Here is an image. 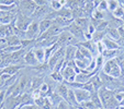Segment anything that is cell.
Returning a JSON list of instances; mask_svg holds the SVG:
<instances>
[{
    "mask_svg": "<svg viewBox=\"0 0 124 109\" xmlns=\"http://www.w3.org/2000/svg\"><path fill=\"white\" fill-rule=\"evenodd\" d=\"M22 68H23V65H21V64H9L3 68V73L12 77V75H16L18 73V71L20 69H22Z\"/></svg>",
    "mask_w": 124,
    "mask_h": 109,
    "instance_id": "obj_18",
    "label": "cell"
},
{
    "mask_svg": "<svg viewBox=\"0 0 124 109\" xmlns=\"http://www.w3.org/2000/svg\"><path fill=\"white\" fill-rule=\"evenodd\" d=\"M23 62L25 63L26 65H29V67H35V65H38L39 63H40L38 61V59H36V57H35L33 48H31L30 50L26 51L25 56H24V59H23Z\"/></svg>",
    "mask_w": 124,
    "mask_h": 109,
    "instance_id": "obj_13",
    "label": "cell"
},
{
    "mask_svg": "<svg viewBox=\"0 0 124 109\" xmlns=\"http://www.w3.org/2000/svg\"><path fill=\"white\" fill-rule=\"evenodd\" d=\"M49 7L53 11H59L64 7H66V0H51Z\"/></svg>",
    "mask_w": 124,
    "mask_h": 109,
    "instance_id": "obj_20",
    "label": "cell"
},
{
    "mask_svg": "<svg viewBox=\"0 0 124 109\" xmlns=\"http://www.w3.org/2000/svg\"><path fill=\"white\" fill-rule=\"evenodd\" d=\"M35 53V57L38 59V61L40 63L46 62V59H45V48L44 47H34L33 48Z\"/></svg>",
    "mask_w": 124,
    "mask_h": 109,
    "instance_id": "obj_19",
    "label": "cell"
},
{
    "mask_svg": "<svg viewBox=\"0 0 124 109\" xmlns=\"http://www.w3.org/2000/svg\"><path fill=\"white\" fill-rule=\"evenodd\" d=\"M53 10L51 9V7H49L48 5H45V6H41V7H38L36 8V10H35V12L32 14V18L33 21H36L38 19H42L44 20L45 18H46V15L49 13V12H52Z\"/></svg>",
    "mask_w": 124,
    "mask_h": 109,
    "instance_id": "obj_10",
    "label": "cell"
},
{
    "mask_svg": "<svg viewBox=\"0 0 124 109\" xmlns=\"http://www.w3.org/2000/svg\"><path fill=\"white\" fill-rule=\"evenodd\" d=\"M54 109H70V105L65 99H63L58 105H56L54 107Z\"/></svg>",
    "mask_w": 124,
    "mask_h": 109,
    "instance_id": "obj_35",
    "label": "cell"
},
{
    "mask_svg": "<svg viewBox=\"0 0 124 109\" xmlns=\"http://www.w3.org/2000/svg\"><path fill=\"white\" fill-rule=\"evenodd\" d=\"M98 93L100 96L101 103H102V107L107 109H115L120 106L119 102L115 98V90H109L105 86H102L98 90Z\"/></svg>",
    "mask_w": 124,
    "mask_h": 109,
    "instance_id": "obj_1",
    "label": "cell"
},
{
    "mask_svg": "<svg viewBox=\"0 0 124 109\" xmlns=\"http://www.w3.org/2000/svg\"><path fill=\"white\" fill-rule=\"evenodd\" d=\"M6 46H7V39L6 38H0V47L5 48Z\"/></svg>",
    "mask_w": 124,
    "mask_h": 109,
    "instance_id": "obj_42",
    "label": "cell"
},
{
    "mask_svg": "<svg viewBox=\"0 0 124 109\" xmlns=\"http://www.w3.org/2000/svg\"><path fill=\"white\" fill-rule=\"evenodd\" d=\"M34 104L39 107L40 109H54V105L52 103V100L49 99V97L47 96H43V97H40L38 99L34 100Z\"/></svg>",
    "mask_w": 124,
    "mask_h": 109,
    "instance_id": "obj_12",
    "label": "cell"
},
{
    "mask_svg": "<svg viewBox=\"0 0 124 109\" xmlns=\"http://www.w3.org/2000/svg\"><path fill=\"white\" fill-rule=\"evenodd\" d=\"M102 71L104 72L105 74L110 75V77H115V79L121 77L122 69H121L119 62H117V60L115 58L105 61L103 67H102Z\"/></svg>",
    "mask_w": 124,
    "mask_h": 109,
    "instance_id": "obj_2",
    "label": "cell"
},
{
    "mask_svg": "<svg viewBox=\"0 0 124 109\" xmlns=\"http://www.w3.org/2000/svg\"><path fill=\"white\" fill-rule=\"evenodd\" d=\"M66 102H67L71 107H78V106H79V104H78L77 99H76L74 88H69V90H68V94H67V98H66Z\"/></svg>",
    "mask_w": 124,
    "mask_h": 109,
    "instance_id": "obj_21",
    "label": "cell"
},
{
    "mask_svg": "<svg viewBox=\"0 0 124 109\" xmlns=\"http://www.w3.org/2000/svg\"><path fill=\"white\" fill-rule=\"evenodd\" d=\"M1 90H2V88H1V87H0V92H1Z\"/></svg>",
    "mask_w": 124,
    "mask_h": 109,
    "instance_id": "obj_47",
    "label": "cell"
},
{
    "mask_svg": "<svg viewBox=\"0 0 124 109\" xmlns=\"http://www.w3.org/2000/svg\"><path fill=\"white\" fill-rule=\"evenodd\" d=\"M121 3L117 1V0H107V6H108V11L110 13H112L115 9H116Z\"/></svg>",
    "mask_w": 124,
    "mask_h": 109,
    "instance_id": "obj_31",
    "label": "cell"
},
{
    "mask_svg": "<svg viewBox=\"0 0 124 109\" xmlns=\"http://www.w3.org/2000/svg\"><path fill=\"white\" fill-rule=\"evenodd\" d=\"M104 58V60H111V59L116 58V56L119 55V49L117 50H112V49H104L103 52L101 53Z\"/></svg>",
    "mask_w": 124,
    "mask_h": 109,
    "instance_id": "obj_24",
    "label": "cell"
},
{
    "mask_svg": "<svg viewBox=\"0 0 124 109\" xmlns=\"http://www.w3.org/2000/svg\"><path fill=\"white\" fill-rule=\"evenodd\" d=\"M68 90H69L68 85L65 83V82H63V83H58V85L56 86V90H55V92H56L63 99L66 100V98H67V94H68Z\"/></svg>",
    "mask_w": 124,
    "mask_h": 109,
    "instance_id": "obj_17",
    "label": "cell"
},
{
    "mask_svg": "<svg viewBox=\"0 0 124 109\" xmlns=\"http://www.w3.org/2000/svg\"><path fill=\"white\" fill-rule=\"evenodd\" d=\"M97 49H98L99 55H101V53L103 52V50L105 49V47H104V45H103L102 42H98V43H97Z\"/></svg>",
    "mask_w": 124,
    "mask_h": 109,
    "instance_id": "obj_38",
    "label": "cell"
},
{
    "mask_svg": "<svg viewBox=\"0 0 124 109\" xmlns=\"http://www.w3.org/2000/svg\"><path fill=\"white\" fill-rule=\"evenodd\" d=\"M51 77L57 83H63L64 82V77L62 75V72H57V71H53L51 73Z\"/></svg>",
    "mask_w": 124,
    "mask_h": 109,
    "instance_id": "obj_32",
    "label": "cell"
},
{
    "mask_svg": "<svg viewBox=\"0 0 124 109\" xmlns=\"http://www.w3.org/2000/svg\"><path fill=\"white\" fill-rule=\"evenodd\" d=\"M40 36V28H39V22L33 21L25 31V38L26 39H38Z\"/></svg>",
    "mask_w": 124,
    "mask_h": 109,
    "instance_id": "obj_8",
    "label": "cell"
},
{
    "mask_svg": "<svg viewBox=\"0 0 124 109\" xmlns=\"http://www.w3.org/2000/svg\"><path fill=\"white\" fill-rule=\"evenodd\" d=\"M96 9L100 10V11H102V12L108 11V6H107V1H103V2L99 3V5L97 6V8H96Z\"/></svg>",
    "mask_w": 124,
    "mask_h": 109,
    "instance_id": "obj_36",
    "label": "cell"
},
{
    "mask_svg": "<svg viewBox=\"0 0 124 109\" xmlns=\"http://www.w3.org/2000/svg\"><path fill=\"white\" fill-rule=\"evenodd\" d=\"M124 25V21L121 19H117V18H114L112 15L110 20L108 21V27H111V28H119L121 26Z\"/></svg>",
    "mask_w": 124,
    "mask_h": 109,
    "instance_id": "obj_25",
    "label": "cell"
},
{
    "mask_svg": "<svg viewBox=\"0 0 124 109\" xmlns=\"http://www.w3.org/2000/svg\"><path fill=\"white\" fill-rule=\"evenodd\" d=\"M20 0H0V5H18Z\"/></svg>",
    "mask_w": 124,
    "mask_h": 109,
    "instance_id": "obj_37",
    "label": "cell"
},
{
    "mask_svg": "<svg viewBox=\"0 0 124 109\" xmlns=\"http://www.w3.org/2000/svg\"><path fill=\"white\" fill-rule=\"evenodd\" d=\"M2 74H3V68L0 67V77H2Z\"/></svg>",
    "mask_w": 124,
    "mask_h": 109,
    "instance_id": "obj_45",
    "label": "cell"
},
{
    "mask_svg": "<svg viewBox=\"0 0 124 109\" xmlns=\"http://www.w3.org/2000/svg\"><path fill=\"white\" fill-rule=\"evenodd\" d=\"M32 22H33V19L31 18V16L23 15V14H21V13L18 12V15H16L13 24H14V27H16V28H19V30L25 32Z\"/></svg>",
    "mask_w": 124,
    "mask_h": 109,
    "instance_id": "obj_5",
    "label": "cell"
},
{
    "mask_svg": "<svg viewBox=\"0 0 124 109\" xmlns=\"http://www.w3.org/2000/svg\"><path fill=\"white\" fill-rule=\"evenodd\" d=\"M111 14H112L114 18H117V19H121L124 21V7L122 5H120Z\"/></svg>",
    "mask_w": 124,
    "mask_h": 109,
    "instance_id": "obj_30",
    "label": "cell"
},
{
    "mask_svg": "<svg viewBox=\"0 0 124 109\" xmlns=\"http://www.w3.org/2000/svg\"><path fill=\"white\" fill-rule=\"evenodd\" d=\"M103 1H107V0H93V5H94V8H97V6H98L99 3L103 2Z\"/></svg>",
    "mask_w": 124,
    "mask_h": 109,
    "instance_id": "obj_43",
    "label": "cell"
},
{
    "mask_svg": "<svg viewBox=\"0 0 124 109\" xmlns=\"http://www.w3.org/2000/svg\"><path fill=\"white\" fill-rule=\"evenodd\" d=\"M31 82V85H30V88L31 90H36V88H40V86L42 85L44 82H43V79L40 77H34L32 79Z\"/></svg>",
    "mask_w": 124,
    "mask_h": 109,
    "instance_id": "obj_28",
    "label": "cell"
},
{
    "mask_svg": "<svg viewBox=\"0 0 124 109\" xmlns=\"http://www.w3.org/2000/svg\"><path fill=\"white\" fill-rule=\"evenodd\" d=\"M64 57H65V47H61V48L57 49V50L49 57L48 60H47V63H48L51 70L54 69V67L56 65V63L58 62L62 58H64Z\"/></svg>",
    "mask_w": 124,
    "mask_h": 109,
    "instance_id": "obj_9",
    "label": "cell"
},
{
    "mask_svg": "<svg viewBox=\"0 0 124 109\" xmlns=\"http://www.w3.org/2000/svg\"><path fill=\"white\" fill-rule=\"evenodd\" d=\"M76 67V65H75ZM75 67H73V65H69V64H64L63 69H62V75H63L64 77V82H66V83H71V82H75L76 80V75H77V73H76V70H75Z\"/></svg>",
    "mask_w": 124,
    "mask_h": 109,
    "instance_id": "obj_6",
    "label": "cell"
},
{
    "mask_svg": "<svg viewBox=\"0 0 124 109\" xmlns=\"http://www.w3.org/2000/svg\"><path fill=\"white\" fill-rule=\"evenodd\" d=\"M78 43L79 42L66 30H63L61 32V34L58 35V42H57V44L61 47H66L68 45H77Z\"/></svg>",
    "mask_w": 124,
    "mask_h": 109,
    "instance_id": "obj_4",
    "label": "cell"
},
{
    "mask_svg": "<svg viewBox=\"0 0 124 109\" xmlns=\"http://www.w3.org/2000/svg\"><path fill=\"white\" fill-rule=\"evenodd\" d=\"M48 97H49V99L52 100V103H53V105H54V106L58 105L59 103H61L62 100H63V98H62L61 96H59L58 94L56 93V92H54V93H52L51 95L48 96Z\"/></svg>",
    "mask_w": 124,
    "mask_h": 109,
    "instance_id": "obj_33",
    "label": "cell"
},
{
    "mask_svg": "<svg viewBox=\"0 0 124 109\" xmlns=\"http://www.w3.org/2000/svg\"><path fill=\"white\" fill-rule=\"evenodd\" d=\"M75 22L82 28L84 32H87V31H88V27H89V25H90L89 18H87V16H85V18H78V19H75Z\"/></svg>",
    "mask_w": 124,
    "mask_h": 109,
    "instance_id": "obj_23",
    "label": "cell"
},
{
    "mask_svg": "<svg viewBox=\"0 0 124 109\" xmlns=\"http://www.w3.org/2000/svg\"><path fill=\"white\" fill-rule=\"evenodd\" d=\"M32 1L36 3V5H38V7L45 6V5H47V2H48V0H32Z\"/></svg>",
    "mask_w": 124,
    "mask_h": 109,
    "instance_id": "obj_40",
    "label": "cell"
},
{
    "mask_svg": "<svg viewBox=\"0 0 124 109\" xmlns=\"http://www.w3.org/2000/svg\"><path fill=\"white\" fill-rule=\"evenodd\" d=\"M77 52V46L76 45H68L65 47V61L69 62V61L75 60V56Z\"/></svg>",
    "mask_w": 124,
    "mask_h": 109,
    "instance_id": "obj_14",
    "label": "cell"
},
{
    "mask_svg": "<svg viewBox=\"0 0 124 109\" xmlns=\"http://www.w3.org/2000/svg\"><path fill=\"white\" fill-rule=\"evenodd\" d=\"M102 43H103V45H104L105 49H112V50H117V49H120V45L117 44L116 40L111 39L108 36H105V37L103 38Z\"/></svg>",
    "mask_w": 124,
    "mask_h": 109,
    "instance_id": "obj_16",
    "label": "cell"
},
{
    "mask_svg": "<svg viewBox=\"0 0 124 109\" xmlns=\"http://www.w3.org/2000/svg\"><path fill=\"white\" fill-rule=\"evenodd\" d=\"M94 60H96V63H97V69L98 70L102 69L103 64H104V62H105V60H104V58H103L102 55H98V56H96Z\"/></svg>",
    "mask_w": 124,
    "mask_h": 109,
    "instance_id": "obj_34",
    "label": "cell"
},
{
    "mask_svg": "<svg viewBox=\"0 0 124 109\" xmlns=\"http://www.w3.org/2000/svg\"><path fill=\"white\" fill-rule=\"evenodd\" d=\"M38 8V5L32 0H20L18 3V12L26 16H32Z\"/></svg>",
    "mask_w": 124,
    "mask_h": 109,
    "instance_id": "obj_3",
    "label": "cell"
},
{
    "mask_svg": "<svg viewBox=\"0 0 124 109\" xmlns=\"http://www.w3.org/2000/svg\"><path fill=\"white\" fill-rule=\"evenodd\" d=\"M64 30L68 31V32L73 35L74 37H75L79 43L80 42H85V32L82 31V28L80 27V26L78 25L75 21H73V23L70 24L68 27L64 28Z\"/></svg>",
    "mask_w": 124,
    "mask_h": 109,
    "instance_id": "obj_7",
    "label": "cell"
},
{
    "mask_svg": "<svg viewBox=\"0 0 124 109\" xmlns=\"http://www.w3.org/2000/svg\"><path fill=\"white\" fill-rule=\"evenodd\" d=\"M6 98H7V90H2L0 92V104H2V103L5 102Z\"/></svg>",
    "mask_w": 124,
    "mask_h": 109,
    "instance_id": "obj_39",
    "label": "cell"
},
{
    "mask_svg": "<svg viewBox=\"0 0 124 109\" xmlns=\"http://www.w3.org/2000/svg\"><path fill=\"white\" fill-rule=\"evenodd\" d=\"M71 23H73V20L71 19H65V18H61V16H57L56 19L53 20V24L58 26V27L62 28V30L68 27Z\"/></svg>",
    "mask_w": 124,
    "mask_h": 109,
    "instance_id": "obj_15",
    "label": "cell"
},
{
    "mask_svg": "<svg viewBox=\"0 0 124 109\" xmlns=\"http://www.w3.org/2000/svg\"><path fill=\"white\" fill-rule=\"evenodd\" d=\"M53 25V21L48 19H44V20H41L39 22V28H40V35H42L43 33H45L47 30H48L51 26Z\"/></svg>",
    "mask_w": 124,
    "mask_h": 109,
    "instance_id": "obj_22",
    "label": "cell"
},
{
    "mask_svg": "<svg viewBox=\"0 0 124 109\" xmlns=\"http://www.w3.org/2000/svg\"><path fill=\"white\" fill-rule=\"evenodd\" d=\"M61 48V46H59L58 44H54V45H52V46H49V47H46L45 48V59H46V62H47V60L49 59V57L53 55V53L55 52V51L57 50V49H59Z\"/></svg>",
    "mask_w": 124,
    "mask_h": 109,
    "instance_id": "obj_26",
    "label": "cell"
},
{
    "mask_svg": "<svg viewBox=\"0 0 124 109\" xmlns=\"http://www.w3.org/2000/svg\"><path fill=\"white\" fill-rule=\"evenodd\" d=\"M87 32H88V33H90V34L92 35L94 32H96V27H94V26L92 25L91 23H90V25H89V27H88V31H87Z\"/></svg>",
    "mask_w": 124,
    "mask_h": 109,
    "instance_id": "obj_41",
    "label": "cell"
},
{
    "mask_svg": "<svg viewBox=\"0 0 124 109\" xmlns=\"http://www.w3.org/2000/svg\"><path fill=\"white\" fill-rule=\"evenodd\" d=\"M5 84H6V81L2 79V77H0V87H1V86H3Z\"/></svg>",
    "mask_w": 124,
    "mask_h": 109,
    "instance_id": "obj_44",
    "label": "cell"
},
{
    "mask_svg": "<svg viewBox=\"0 0 124 109\" xmlns=\"http://www.w3.org/2000/svg\"><path fill=\"white\" fill-rule=\"evenodd\" d=\"M74 92H75L76 99H77V102L79 105L81 104V103L87 102V100H90V92L89 90H85V88H75Z\"/></svg>",
    "mask_w": 124,
    "mask_h": 109,
    "instance_id": "obj_11",
    "label": "cell"
},
{
    "mask_svg": "<svg viewBox=\"0 0 124 109\" xmlns=\"http://www.w3.org/2000/svg\"><path fill=\"white\" fill-rule=\"evenodd\" d=\"M117 1H119L121 5H123V3H124V0H117Z\"/></svg>",
    "mask_w": 124,
    "mask_h": 109,
    "instance_id": "obj_46",
    "label": "cell"
},
{
    "mask_svg": "<svg viewBox=\"0 0 124 109\" xmlns=\"http://www.w3.org/2000/svg\"><path fill=\"white\" fill-rule=\"evenodd\" d=\"M107 36L110 37L111 39H114V40H119L120 38V33H119V30L117 28H111V27H108L107 30Z\"/></svg>",
    "mask_w": 124,
    "mask_h": 109,
    "instance_id": "obj_27",
    "label": "cell"
},
{
    "mask_svg": "<svg viewBox=\"0 0 124 109\" xmlns=\"http://www.w3.org/2000/svg\"><path fill=\"white\" fill-rule=\"evenodd\" d=\"M105 12H102L98 9H94L91 13V19H94V20H100V21H103L105 19Z\"/></svg>",
    "mask_w": 124,
    "mask_h": 109,
    "instance_id": "obj_29",
    "label": "cell"
}]
</instances>
